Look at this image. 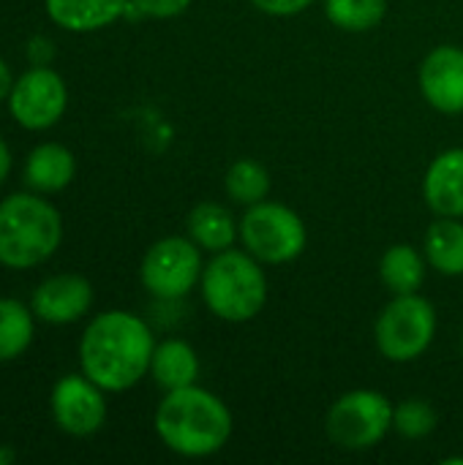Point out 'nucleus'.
Instances as JSON below:
<instances>
[{
	"instance_id": "f257e3e1",
	"label": "nucleus",
	"mask_w": 463,
	"mask_h": 465,
	"mask_svg": "<svg viewBox=\"0 0 463 465\" xmlns=\"http://www.w3.org/2000/svg\"><path fill=\"white\" fill-rule=\"evenodd\" d=\"M153 349V332L139 316L106 311L87 324L79 341V365L104 392H126L150 373Z\"/></svg>"
},
{
	"instance_id": "f03ea898",
	"label": "nucleus",
	"mask_w": 463,
	"mask_h": 465,
	"mask_svg": "<svg viewBox=\"0 0 463 465\" xmlns=\"http://www.w3.org/2000/svg\"><path fill=\"white\" fill-rule=\"evenodd\" d=\"M156 433L166 450L183 458H210L226 447L232 414L218 395L191 384L166 392L158 403Z\"/></svg>"
},
{
	"instance_id": "7ed1b4c3",
	"label": "nucleus",
	"mask_w": 463,
	"mask_h": 465,
	"mask_svg": "<svg viewBox=\"0 0 463 465\" xmlns=\"http://www.w3.org/2000/svg\"><path fill=\"white\" fill-rule=\"evenodd\" d=\"M63 240L60 213L35 193H14L0 202V264L30 270L44 264Z\"/></svg>"
},
{
	"instance_id": "20e7f679",
	"label": "nucleus",
	"mask_w": 463,
	"mask_h": 465,
	"mask_svg": "<svg viewBox=\"0 0 463 465\" xmlns=\"http://www.w3.org/2000/svg\"><path fill=\"white\" fill-rule=\"evenodd\" d=\"M202 300L213 316L229 324L251 322L267 302V278L262 262L248 251H221L202 270Z\"/></svg>"
},
{
	"instance_id": "39448f33",
	"label": "nucleus",
	"mask_w": 463,
	"mask_h": 465,
	"mask_svg": "<svg viewBox=\"0 0 463 465\" xmlns=\"http://www.w3.org/2000/svg\"><path fill=\"white\" fill-rule=\"evenodd\" d=\"M437 335L434 305L415 294H393L374 324V341L385 360L415 362L428 351Z\"/></svg>"
},
{
	"instance_id": "423d86ee",
	"label": "nucleus",
	"mask_w": 463,
	"mask_h": 465,
	"mask_svg": "<svg viewBox=\"0 0 463 465\" xmlns=\"http://www.w3.org/2000/svg\"><path fill=\"white\" fill-rule=\"evenodd\" d=\"M240 240L262 264H287L306 251L308 232L295 210L265 199L246 207L240 218Z\"/></svg>"
},
{
	"instance_id": "0eeeda50",
	"label": "nucleus",
	"mask_w": 463,
	"mask_h": 465,
	"mask_svg": "<svg viewBox=\"0 0 463 465\" xmlns=\"http://www.w3.org/2000/svg\"><path fill=\"white\" fill-rule=\"evenodd\" d=\"M393 409L396 406L377 390H352L330 406L325 430L336 447L366 452L382 444L393 430Z\"/></svg>"
},
{
	"instance_id": "6e6552de",
	"label": "nucleus",
	"mask_w": 463,
	"mask_h": 465,
	"mask_svg": "<svg viewBox=\"0 0 463 465\" xmlns=\"http://www.w3.org/2000/svg\"><path fill=\"white\" fill-rule=\"evenodd\" d=\"M202 248L191 237H164L142 259V286L158 300H180L202 281Z\"/></svg>"
},
{
	"instance_id": "1a4fd4ad",
	"label": "nucleus",
	"mask_w": 463,
	"mask_h": 465,
	"mask_svg": "<svg viewBox=\"0 0 463 465\" xmlns=\"http://www.w3.org/2000/svg\"><path fill=\"white\" fill-rule=\"evenodd\" d=\"M68 106V90L57 71L35 65L25 71L11 93H8V109L11 117L27 128V131H46L52 128Z\"/></svg>"
},
{
	"instance_id": "9d476101",
	"label": "nucleus",
	"mask_w": 463,
	"mask_h": 465,
	"mask_svg": "<svg viewBox=\"0 0 463 465\" xmlns=\"http://www.w3.org/2000/svg\"><path fill=\"white\" fill-rule=\"evenodd\" d=\"M104 390L93 384L85 373L63 376L52 390V417L68 436H93L106 420Z\"/></svg>"
},
{
	"instance_id": "9b49d317",
	"label": "nucleus",
	"mask_w": 463,
	"mask_h": 465,
	"mask_svg": "<svg viewBox=\"0 0 463 465\" xmlns=\"http://www.w3.org/2000/svg\"><path fill=\"white\" fill-rule=\"evenodd\" d=\"M426 101L442 114L463 112V49L442 44L431 49L418 74Z\"/></svg>"
},
{
	"instance_id": "f8f14e48",
	"label": "nucleus",
	"mask_w": 463,
	"mask_h": 465,
	"mask_svg": "<svg viewBox=\"0 0 463 465\" xmlns=\"http://www.w3.org/2000/svg\"><path fill=\"white\" fill-rule=\"evenodd\" d=\"M93 305V286L82 275H52L46 278L30 300L35 319L46 324L79 322Z\"/></svg>"
},
{
	"instance_id": "ddd939ff",
	"label": "nucleus",
	"mask_w": 463,
	"mask_h": 465,
	"mask_svg": "<svg viewBox=\"0 0 463 465\" xmlns=\"http://www.w3.org/2000/svg\"><path fill=\"white\" fill-rule=\"evenodd\" d=\"M423 196L437 215L463 218V147L445 150L431 161Z\"/></svg>"
},
{
	"instance_id": "4468645a",
	"label": "nucleus",
	"mask_w": 463,
	"mask_h": 465,
	"mask_svg": "<svg viewBox=\"0 0 463 465\" xmlns=\"http://www.w3.org/2000/svg\"><path fill=\"white\" fill-rule=\"evenodd\" d=\"M55 25L74 33H90L112 25L128 11V0H44Z\"/></svg>"
},
{
	"instance_id": "2eb2a0df",
	"label": "nucleus",
	"mask_w": 463,
	"mask_h": 465,
	"mask_svg": "<svg viewBox=\"0 0 463 465\" xmlns=\"http://www.w3.org/2000/svg\"><path fill=\"white\" fill-rule=\"evenodd\" d=\"M74 174H76L74 153L55 142L35 147L25 161V183L41 193H57L68 188Z\"/></svg>"
},
{
	"instance_id": "dca6fc26",
	"label": "nucleus",
	"mask_w": 463,
	"mask_h": 465,
	"mask_svg": "<svg viewBox=\"0 0 463 465\" xmlns=\"http://www.w3.org/2000/svg\"><path fill=\"white\" fill-rule=\"evenodd\" d=\"M188 237L207 253H221L240 237V223L218 202H199L188 213Z\"/></svg>"
},
{
	"instance_id": "f3484780",
	"label": "nucleus",
	"mask_w": 463,
	"mask_h": 465,
	"mask_svg": "<svg viewBox=\"0 0 463 465\" xmlns=\"http://www.w3.org/2000/svg\"><path fill=\"white\" fill-rule=\"evenodd\" d=\"M150 376L166 392L191 387L199 379V357L186 341H164L153 349Z\"/></svg>"
},
{
	"instance_id": "a211bd4d",
	"label": "nucleus",
	"mask_w": 463,
	"mask_h": 465,
	"mask_svg": "<svg viewBox=\"0 0 463 465\" xmlns=\"http://www.w3.org/2000/svg\"><path fill=\"white\" fill-rule=\"evenodd\" d=\"M426 259L428 264L448 275V278H458L463 275V223L461 218H445L439 215L428 232H426Z\"/></svg>"
},
{
	"instance_id": "6ab92c4d",
	"label": "nucleus",
	"mask_w": 463,
	"mask_h": 465,
	"mask_svg": "<svg viewBox=\"0 0 463 465\" xmlns=\"http://www.w3.org/2000/svg\"><path fill=\"white\" fill-rule=\"evenodd\" d=\"M379 275L393 294H415L426 281V262L415 245L398 242L385 251L379 262Z\"/></svg>"
},
{
	"instance_id": "aec40b11",
	"label": "nucleus",
	"mask_w": 463,
	"mask_h": 465,
	"mask_svg": "<svg viewBox=\"0 0 463 465\" xmlns=\"http://www.w3.org/2000/svg\"><path fill=\"white\" fill-rule=\"evenodd\" d=\"M33 308L16 300H0V362L16 360L33 343Z\"/></svg>"
},
{
	"instance_id": "412c9836",
	"label": "nucleus",
	"mask_w": 463,
	"mask_h": 465,
	"mask_svg": "<svg viewBox=\"0 0 463 465\" xmlns=\"http://www.w3.org/2000/svg\"><path fill=\"white\" fill-rule=\"evenodd\" d=\"M224 188L232 202L251 207L257 202H265V196L270 191V174L259 161L240 158L229 166V172L224 177Z\"/></svg>"
},
{
	"instance_id": "4be33fe9",
	"label": "nucleus",
	"mask_w": 463,
	"mask_h": 465,
	"mask_svg": "<svg viewBox=\"0 0 463 465\" xmlns=\"http://www.w3.org/2000/svg\"><path fill=\"white\" fill-rule=\"evenodd\" d=\"M325 14L338 30L366 33L385 19L388 0H325Z\"/></svg>"
},
{
	"instance_id": "5701e85b",
	"label": "nucleus",
	"mask_w": 463,
	"mask_h": 465,
	"mask_svg": "<svg viewBox=\"0 0 463 465\" xmlns=\"http://www.w3.org/2000/svg\"><path fill=\"white\" fill-rule=\"evenodd\" d=\"M439 417L434 411V406L428 401L420 398H407L393 409V430L401 433L404 439H426L437 430Z\"/></svg>"
},
{
	"instance_id": "b1692460",
	"label": "nucleus",
	"mask_w": 463,
	"mask_h": 465,
	"mask_svg": "<svg viewBox=\"0 0 463 465\" xmlns=\"http://www.w3.org/2000/svg\"><path fill=\"white\" fill-rule=\"evenodd\" d=\"M188 5H191V0H128V8H134L139 16H153V19L177 16Z\"/></svg>"
},
{
	"instance_id": "393cba45",
	"label": "nucleus",
	"mask_w": 463,
	"mask_h": 465,
	"mask_svg": "<svg viewBox=\"0 0 463 465\" xmlns=\"http://www.w3.org/2000/svg\"><path fill=\"white\" fill-rule=\"evenodd\" d=\"M251 3L270 16H295L303 14L314 0H251Z\"/></svg>"
},
{
	"instance_id": "a878e982",
	"label": "nucleus",
	"mask_w": 463,
	"mask_h": 465,
	"mask_svg": "<svg viewBox=\"0 0 463 465\" xmlns=\"http://www.w3.org/2000/svg\"><path fill=\"white\" fill-rule=\"evenodd\" d=\"M14 87V76H11V68L0 60V101H8V93Z\"/></svg>"
},
{
	"instance_id": "bb28decb",
	"label": "nucleus",
	"mask_w": 463,
	"mask_h": 465,
	"mask_svg": "<svg viewBox=\"0 0 463 465\" xmlns=\"http://www.w3.org/2000/svg\"><path fill=\"white\" fill-rule=\"evenodd\" d=\"M8 172H11V150H8V144L0 139V183H5Z\"/></svg>"
},
{
	"instance_id": "cd10ccee",
	"label": "nucleus",
	"mask_w": 463,
	"mask_h": 465,
	"mask_svg": "<svg viewBox=\"0 0 463 465\" xmlns=\"http://www.w3.org/2000/svg\"><path fill=\"white\" fill-rule=\"evenodd\" d=\"M16 455H14V450H0V463H11Z\"/></svg>"
},
{
	"instance_id": "c85d7f7f",
	"label": "nucleus",
	"mask_w": 463,
	"mask_h": 465,
	"mask_svg": "<svg viewBox=\"0 0 463 465\" xmlns=\"http://www.w3.org/2000/svg\"><path fill=\"white\" fill-rule=\"evenodd\" d=\"M461 349H463V335H461Z\"/></svg>"
}]
</instances>
